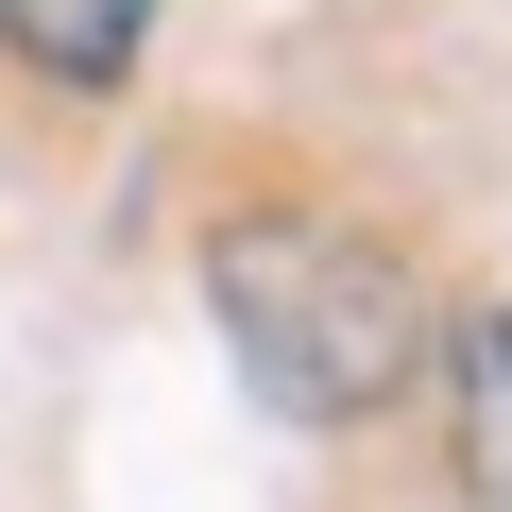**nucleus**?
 Masks as SVG:
<instances>
[{"instance_id": "obj_1", "label": "nucleus", "mask_w": 512, "mask_h": 512, "mask_svg": "<svg viewBox=\"0 0 512 512\" xmlns=\"http://www.w3.org/2000/svg\"><path fill=\"white\" fill-rule=\"evenodd\" d=\"M205 308H222L239 376L274 393L291 427H376V410L444 359L427 274H410L376 222H342V205H239V222L205 239Z\"/></svg>"}, {"instance_id": "obj_2", "label": "nucleus", "mask_w": 512, "mask_h": 512, "mask_svg": "<svg viewBox=\"0 0 512 512\" xmlns=\"http://www.w3.org/2000/svg\"><path fill=\"white\" fill-rule=\"evenodd\" d=\"M444 444H461V495L512 512V291L444 325Z\"/></svg>"}, {"instance_id": "obj_3", "label": "nucleus", "mask_w": 512, "mask_h": 512, "mask_svg": "<svg viewBox=\"0 0 512 512\" xmlns=\"http://www.w3.org/2000/svg\"><path fill=\"white\" fill-rule=\"evenodd\" d=\"M137 35H154V0H0V52L35 86H120Z\"/></svg>"}]
</instances>
